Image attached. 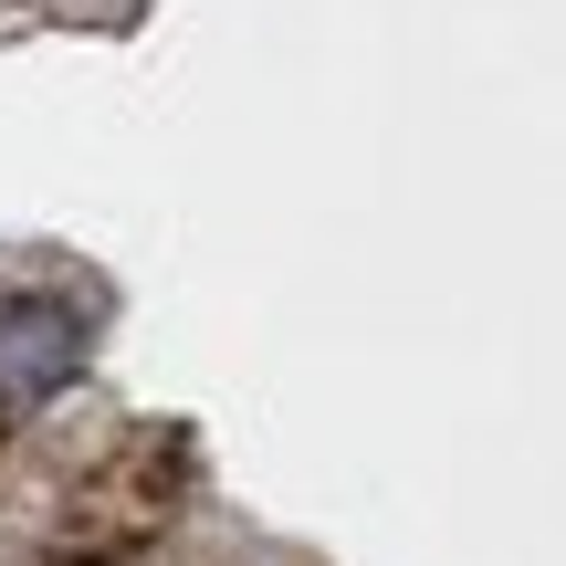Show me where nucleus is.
<instances>
[{
	"label": "nucleus",
	"instance_id": "f257e3e1",
	"mask_svg": "<svg viewBox=\"0 0 566 566\" xmlns=\"http://www.w3.org/2000/svg\"><path fill=\"white\" fill-rule=\"evenodd\" d=\"M74 325L53 315V304H11V315H0V388H11V399H53L63 378H74Z\"/></svg>",
	"mask_w": 566,
	"mask_h": 566
}]
</instances>
